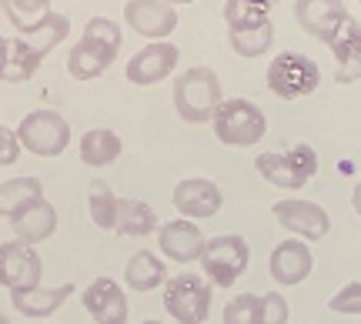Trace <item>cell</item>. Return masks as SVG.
<instances>
[{
    "mask_svg": "<svg viewBox=\"0 0 361 324\" xmlns=\"http://www.w3.org/2000/svg\"><path fill=\"white\" fill-rule=\"evenodd\" d=\"M121 27L111 17H90L80 40L67 57V74L74 80H94L101 77L107 67L114 64L117 51H121Z\"/></svg>",
    "mask_w": 361,
    "mask_h": 324,
    "instance_id": "6da1fadb",
    "label": "cell"
},
{
    "mask_svg": "<svg viewBox=\"0 0 361 324\" xmlns=\"http://www.w3.org/2000/svg\"><path fill=\"white\" fill-rule=\"evenodd\" d=\"M224 101L221 77L211 67H188L174 80V111L188 124H207Z\"/></svg>",
    "mask_w": 361,
    "mask_h": 324,
    "instance_id": "7a4b0ae2",
    "label": "cell"
},
{
    "mask_svg": "<svg viewBox=\"0 0 361 324\" xmlns=\"http://www.w3.org/2000/svg\"><path fill=\"white\" fill-rule=\"evenodd\" d=\"M211 127L224 147H255L268 130V117L255 101L231 97V101H221V107L211 117Z\"/></svg>",
    "mask_w": 361,
    "mask_h": 324,
    "instance_id": "3957f363",
    "label": "cell"
},
{
    "mask_svg": "<svg viewBox=\"0 0 361 324\" xmlns=\"http://www.w3.org/2000/svg\"><path fill=\"white\" fill-rule=\"evenodd\" d=\"M258 174L281 191H298L318 174V154L308 144H295L288 151H264L255 161Z\"/></svg>",
    "mask_w": 361,
    "mask_h": 324,
    "instance_id": "277c9868",
    "label": "cell"
},
{
    "mask_svg": "<svg viewBox=\"0 0 361 324\" xmlns=\"http://www.w3.org/2000/svg\"><path fill=\"white\" fill-rule=\"evenodd\" d=\"M268 91L274 97H281V101H298V97H308V94L318 91V64L311 61L308 54L301 51H284L278 54L274 61L268 64Z\"/></svg>",
    "mask_w": 361,
    "mask_h": 324,
    "instance_id": "5b68a950",
    "label": "cell"
},
{
    "mask_svg": "<svg viewBox=\"0 0 361 324\" xmlns=\"http://www.w3.org/2000/svg\"><path fill=\"white\" fill-rule=\"evenodd\" d=\"M17 141L34 157H57L64 154L67 144H71V124H67L64 114H57L51 107H40V111H30V114L20 117Z\"/></svg>",
    "mask_w": 361,
    "mask_h": 324,
    "instance_id": "8992f818",
    "label": "cell"
},
{
    "mask_svg": "<svg viewBox=\"0 0 361 324\" xmlns=\"http://www.w3.org/2000/svg\"><path fill=\"white\" fill-rule=\"evenodd\" d=\"M247 261H251V247L241 234H218L207 237L201 271L204 281H211L214 287H234V281L247 271Z\"/></svg>",
    "mask_w": 361,
    "mask_h": 324,
    "instance_id": "52a82bcc",
    "label": "cell"
},
{
    "mask_svg": "<svg viewBox=\"0 0 361 324\" xmlns=\"http://www.w3.org/2000/svg\"><path fill=\"white\" fill-rule=\"evenodd\" d=\"M164 308L178 324H204L211 314V287L201 274L180 271L164 285Z\"/></svg>",
    "mask_w": 361,
    "mask_h": 324,
    "instance_id": "ba28073f",
    "label": "cell"
},
{
    "mask_svg": "<svg viewBox=\"0 0 361 324\" xmlns=\"http://www.w3.org/2000/svg\"><path fill=\"white\" fill-rule=\"evenodd\" d=\"M271 214L278 218L284 231H291L301 241H322L324 234L331 231V218L322 204L305 201V197H284L271 204Z\"/></svg>",
    "mask_w": 361,
    "mask_h": 324,
    "instance_id": "9c48e42d",
    "label": "cell"
},
{
    "mask_svg": "<svg viewBox=\"0 0 361 324\" xmlns=\"http://www.w3.org/2000/svg\"><path fill=\"white\" fill-rule=\"evenodd\" d=\"M178 61H180V51L171 40H154V44H147L144 51H137L130 57L124 77H128V84H134V87H151V84L168 80L171 74H174Z\"/></svg>",
    "mask_w": 361,
    "mask_h": 324,
    "instance_id": "30bf717a",
    "label": "cell"
},
{
    "mask_svg": "<svg viewBox=\"0 0 361 324\" xmlns=\"http://www.w3.org/2000/svg\"><path fill=\"white\" fill-rule=\"evenodd\" d=\"M40 254L24 241H7L0 244V287L7 291H30L40 285Z\"/></svg>",
    "mask_w": 361,
    "mask_h": 324,
    "instance_id": "8fae6325",
    "label": "cell"
},
{
    "mask_svg": "<svg viewBox=\"0 0 361 324\" xmlns=\"http://www.w3.org/2000/svg\"><path fill=\"white\" fill-rule=\"evenodd\" d=\"M124 20L134 34L154 44V40H168L178 30V7H171L164 0H128Z\"/></svg>",
    "mask_w": 361,
    "mask_h": 324,
    "instance_id": "7c38bea8",
    "label": "cell"
},
{
    "mask_svg": "<svg viewBox=\"0 0 361 324\" xmlns=\"http://www.w3.org/2000/svg\"><path fill=\"white\" fill-rule=\"evenodd\" d=\"M84 311L94 318L97 324H128V314H130V304H128V294L124 287L117 285L114 278H97L84 287Z\"/></svg>",
    "mask_w": 361,
    "mask_h": 324,
    "instance_id": "4fadbf2b",
    "label": "cell"
},
{
    "mask_svg": "<svg viewBox=\"0 0 361 324\" xmlns=\"http://www.w3.org/2000/svg\"><path fill=\"white\" fill-rule=\"evenodd\" d=\"M204 244H207V237L201 234L197 220L178 218V220H168V224L157 228V247H161V254L171 261H178V264L201 261Z\"/></svg>",
    "mask_w": 361,
    "mask_h": 324,
    "instance_id": "5bb4252c",
    "label": "cell"
},
{
    "mask_svg": "<svg viewBox=\"0 0 361 324\" xmlns=\"http://www.w3.org/2000/svg\"><path fill=\"white\" fill-rule=\"evenodd\" d=\"M171 201H174L180 218L197 220V218H214L221 211V204H224V194H221L218 184L207 181V177H184L174 187Z\"/></svg>",
    "mask_w": 361,
    "mask_h": 324,
    "instance_id": "9a60e30c",
    "label": "cell"
},
{
    "mask_svg": "<svg viewBox=\"0 0 361 324\" xmlns=\"http://www.w3.org/2000/svg\"><path fill=\"white\" fill-rule=\"evenodd\" d=\"M271 278L284 287H295L301 285L311 271H314V254H311L308 241H301V237H288L281 244L271 251Z\"/></svg>",
    "mask_w": 361,
    "mask_h": 324,
    "instance_id": "2e32d148",
    "label": "cell"
},
{
    "mask_svg": "<svg viewBox=\"0 0 361 324\" xmlns=\"http://www.w3.org/2000/svg\"><path fill=\"white\" fill-rule=\"evenodd\" d=\"M295 17L305 34L328 44L338 24L348 17V7H345V0H295Z\"/></svg>",
    "mask_w": 361,
    "mask_h": 324,
    "instance_id": "e0dca14e",
    "label": "cell"
},
{
    "mask_svg": "<svg viewBox=\"0 0 361 324\" xmlns=\"http://www.w3.org/2000/svg\"><path fill=\"white\" fill-rule=\"evenodd\" d=\"M328 47L338 57L335 80L338 84H355L361 77V24L351 13L338 24V30L328 40Z\"/></svg>",
    "mask_w": 361,
    "mask_h": 324,
    "instance_id": "ac0fdd59",
    "label": "cell"
},
{
    "mask_svg": "<svg viewBox=\"0 0 361 324\" xmlns=\"http://www.w3.org/2000/svg\"><path fill=\"white\" fill-rule=\"evenodd\" d=\"M11 228H13V234H17V241H24V244L34 247L57 231V211H54V204L47 197H40V201H34L30 208H24L11 220Z\"/></svg>",
    "mask_w": 361,
    "mask_h": 324,
    "instance_id": "d6986e66",
    "label": "cell"
},
{
    "mask_svg": "<svg viewBox=\"0 0 361 324\" xmlns=\"http://www.w3.org/2000/svg\"><path fill=\"white\" fill-rule=\"evenodd\" d=\"M74 294V285H57V287H30V291H11V301L13 308L24 314V318H51L67 298Z\"/></svg>",
    "mask_w": 361,
    "mask_h": 324,
    "instance_id": "ffe728a7",
    "label": "cell"
},
{
    "mask_svg": "<svg viewBox=\"0 0 361 324\" xmlns=\"http://www.w3.org/2000/svg\"><path fill=\"white\" fill-rule=\"evenodd\" d=\"M78 151L87 168H111L117 157H121L124 144H121V137L111 127H90V130H84Z\"/></svg>",
    "mask_w": 361,
    "mask_h": 324,
    "instance_id": "44dd1931",
    "label": "cell"
},
{
    "mask_svg": "<svg viewBox=\"0 0 361 324\" xmlns=\"http://www.w3.org/2000/svg\"><path fill=\"white\" fill-rule=\"evenodd\" d=\"M161 224H157V214L151 204H144L137 197H121L117 201V224L114 231L121 237H147L154 234Z\"/></svg>",
    "mask_w": 361,
    "mask_h": 324,
    "instance_id": "7402d4cb",
    "label": "cell"
},
{
    "mask_svg": "<svg viewBox=\"0 0 361 324\" xmlns=\"http://www.w3.org/2000/svg\"><path fill=\"white\" fill-rule=\"evenodd\" d=\"M124 281H128L130 291H137V294H147V291H154L168 281V268H164V261L151 254V251H137V254H130L128 268H124Z\"/></svg>",
    "mask_w": 361,
    "mask_h": 324,
    "instance_id": "603a6c76",
    "label": "cell"
},
{
    "mask_svg": "<svg viewBox=\"0 0 361 324\" xmlns=\"http://www.w3.org/2000/svg\"><path fill=\"white\" fill-rule=\"evenodd\" d=\"M44 54L34 51L24 37H7V61H4V84H27V80L37 74Z\"/></svg>",
    "mask_w": 361,
    "mask_h": 324,
    "instance_id": "cb8c5ba5",
    "label": "cell"
},
{
    "mask_svg": "<svg viewBox=\"0 0 361 324\" xmlns=\"http://www.w3.org/2000/svg\"><path fill=\"white\" fill-rule=\"evenodd\" d=\"M44 197V184L37 177H11L0 184V218L13 220L24 208Z\"/></svg>",
    "mask_w": 361,
    "mask_h": 324,
    "instance_id": "d4e9b609",
    "label": "cell"
},
{
    "mask_svg": "<svg viewBox=\"0 0 361 324\" xmlns=\"http://www.w3.org/2000/svg\"><path fill=\"white\" fill-rule=\"evenodd\" d=\"M228 40H231V51L238 57H264L274 44V24L264 20V24L255 27H241V30H228Z\"/></svg>",
    "mask_w": 361,
    "mask_h": 324,
    "instance_id": "484cf974",
    "label": "cell"
},
{
    "mask_svg": "<svg viewBox=\"0 0 361 324\" xmlns=\"http://www.w3.org/2000/svg\"><path fill=\"white\" fill-rule=\"evenodd\" d=\"M67 34H71V20H67L64 13L51 11L37 27H34V30H27V34H17V37H24L27 44L34 47V51H40L44 57H47V54H51L54 47H57V44L67 37Z\"/></svg>",
    "mask_w": 361,
    "mask_h": 324,
    "instance_id": "4316f807",
    "label": "cell"
},
{
    "mask_svg": "<svg viewBox=\"0 0 361 324\" xmlns=\"http://www.w3.org/2000/svg\"><path fill=\"white\" fill-rule=\"evenodd\" d=\"M117 201L121 197L111 191L107 181H90L87 187V208H90V220L101 228V231H114L117 224Z\"/></svg>",
    "mask_w": 361,
    "mask_h": 324,
    "instance_id": "83f0119b",
    "label": "cell"
},
{
    "mask_svg": "<svg viewBox=\"0 0 361 324\" xmlns=\"http://www.w3.org/2000/svg\"><path fill=\"white\" fill-rule=\"evenodd\" d=\"M0 7L7 13V20L17 34H27L51 13V0H0Z\"/></svg>",
    "mask_w": 361,
    "mask_h": 324,
    "instance_id": "f1b7e54d",
    "label": "cell"
},
{
    "mask_svg": "<svg viewBox=\"0 0 361 324\" xmlns=\"http://www.w3.org/2000/svg\"><path fill=\"white\" fill-rule=\"evenodd\" d=\"M271 20V4L268 0H228L224 4V24L228 30H241V27H255Z\"/></svg>",
    "mask_w": 361,
    "mask_h": 324,
    "instance_id": "f546056e",
    "label": "cell"
},
{
    "mask_svg": "<svg viewBox=\"0 0 361 324\" xmlns=\"http://www.w3.org/2000/svg\"><path fill=\"white\" fill-rule=\"evenodd\" d=\"M224 324H261V298L238 294L224 304Z\"/></svg>",
    "mask_w": 361,
    "mask_h": 324,
    "instance_id": "4dcf8cb0",
    "label": "cell"
},
{
    "mask_svg": "<svg viewBox=\"0 0 361 324\" xmlns=\"http://www.w3.org/2000/svg\"><path fill=\"white\" fill-rule=\"evenodd\" d=\"M328 308L335 314H361V281H351V285L345 287H338L335 291V298L328 301Z\"/></svg>",
    "mask_w": 361,
    "mask_h": 324,
    "instance_id": "1f68e13d",
    "label": "cell"
},
{
    "mask_svg": "<svg viewBox=\"0 0 361 324\" xmlns=\"http://www.w3.org/2000/svg\"><path fill=\"white\" fill-rule=\"evenodd\" d=\"M291 311H288V301L271 291V294H261V324H288Z\"/></svg>",
    "mask_w": 361,
    "mask_h": 324,
    "instance_id": "d6a6232c",
    "label": "cell"
},
{
    "mask_svg": "<svg viewBox=\"0 0 361 324\" xmlns=\"http://www.w3.org/2000/svg\"><path fill=\"white\" fill-rule=\"evenodd\" d=\"M17 157H20V141H17V130L4 127L0 124V168H11L17 164Z\"/></svg>",
    "mask_w": 361,
    "mask_h": 324,
    "instance_id": "836d02e7",
    "label": "cell"
},
{
    "mask_svg": "<svg viewBox=\"0 0 361 324\" xmlns=\"http://www.w3.org/2000/svg\"><path fill=\"white\" fill-rule=\"evenodd\" d=\"M351 208L358 211V218H361V181L355 184V191H351Z\"/></svg>",
    "mask_w": 361,
    "mask_h": 324,
    "instance_id": "e575fe53",
    "label": "cell"
},
{
    "mask_svg": "<svg viewBox=\"0 0 361 324\" xmlns=\"http://www.w3.org/2000/svg\"><path fill=\"white\" fill-rule=\"evenodd\" d=\"M4 61H7V37H0V74H4Z\"/></svg>",
    "mask_w": 361,
    "mask_h": 324,
    "instance_id": "d590c367",
    "label": "cell"
},
{
    "mask_svg": "<svg viewBox=\"0 0 361 324\" xmlns=\"http://www.w3.org/2000/svg\"><path fill=\"white\" fill-rule=\"evenodd\" d=\"M164 4H171V7H178V4H194V0H164Z\"/></svg>",
    "mask_w": 361,
    "mask_h": 324,
    "instance_id": "8d00e7d4",
    "label": "cell"
},
{
    "mask_svg": "<svg viewBox=\"0 0 361 324\" xmlns=\"http://www.w3.org/2000/svg\"><path fill=\"white\" fill-rule=\"evenodd\" d=\"M0 324H11V321H7V314H4V311H0Z\"/></svg>",
    "mask_w": 361,
    "mask_h": 324,
    "instance_id": "74e56055",
    "label": "cell"
},
{
    "mask_svg": "<svg viewBox=\"0 0 361 324\" xmlns=\"http://www.w3.org/2000/svg\"><path fill=\"white\" fill-rule=\"evenodd\" d=\"M141 324H161V321H154V318H147V321H141Z\"/></svg>",
    "mask_w": 361,
    "mask_h": 324,
    "instance_id": "f35d334b",
    "label": "cell"
},
{
    "mask_svg": "<svg viewBox=\"0 0 361 324\" xmlns=\"http://www.w3.org/2000/svg\"><path fill=\"white\" fill-rule=\"evenodd\" d=\"M268 4H271V7H274V4H278V0H268Z\"/></svg>",
    "mask_w": 361,
    "mask_h": 324,
    "instance_id": "ab89813d",
    "label": "cell"
},
{
    "mask_svg": "<svg viewBox=\"0 0 361 324\" xmlns=\"http://www.w3.org/2000/svg\"><path fill=\"white\" fill-rule=\"evenodd\" d=\"M358 4H361V0H358Z\"/></svg>",
    "mask_w": 361,
    "mask_h": 324,
    "instance_id": "60d3db41",
    "label": "cell"
}]
</instances>
